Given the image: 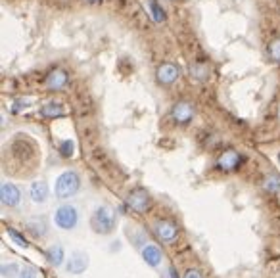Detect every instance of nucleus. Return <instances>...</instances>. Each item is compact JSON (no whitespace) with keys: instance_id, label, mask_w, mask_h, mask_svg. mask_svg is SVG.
Masks as SVG:
<instances>
[{"instance_id":"obj_1","label":"nucleus","mask_w":280,"mask_h":278,"mask_svg":"<svg viewBox=\"0 0 280 278\" xmlns=\"http://www.w3.org/2000/svg\"><path fill=\"white\" fill-rule=\"evenodd\" d=\"M81 188V179L75 171H63L56 181L54 192H56V198L60 200H69L73 198Z\"/></svg>"},{"instance_id":"obj_2","label":"nucleus","mask_w":280,"mask_h":278,"mask_svg":"<svg viewBox=\"0 0 280 278\" xmlns=\"http://www.w3.org/2000/svg\"><path fill=\"white\" fill-rule=\"evenodd\" d=\"M90 226L96 234H110L115 228V213L108 205H100L94 209L92 217H90Z\"/></svg>"},{"instance_id":"obj_3","label":"nucleus","mask_w":280,"mask_h":278,"mask_svg":"<svg viewBox=\"0 0 280 278\" xmlns=\"http://www.w3.org/2000/svg\"><path fill=\"white\" fill-rule=\"evenodd\" d=\"M54 223L61 230H73L77 226V223H79V211H77L75 205H71V203H63V205H60V207L56 209Z\"/></svg>"},{"instance_id":"obj_4","label":"nucleus","mask_w":280,"mask_h":278,"mask_svg":"<svg viewBox=\"0 0 280 278\" xmlns=\"http://www.w3.org/2000/svg\"><path fill=\"white\" fill-rule=\"evenodd\" d=\"M150 203H152V198H150V194L144 188H134V190H131L129 198H127V205L134 213H146L150 209Z\"/></svg>"},{"instance_id":"obj_5","label":"nucleus","mask_w":280,"mask_h":278,"mask_svg":"<svg viewBox=\"0 0 280 278\" xmlns=\"http://www.w3.org/2000/svg\"><path fill=\"white\" fill-rule=\"evenodd\" d=\"M194 113H196V110H194V106L190 104V102H177L175 106H173V110H171V117H173V121L177 123V125H188V123L194 119Z\"/></svg>"},{"instance_id":"obj_6","label":"nucleus","mask_w":280,"mask_h":278,"mask_svg":"<svg viewBox=\"0 0 280 278\" xmlns=\"http://www.w3.org/2000/svg\"><path fill=\"white\" fill-rule=\"evenodd\" d=\"M154 232L158 236L161 242L165 244H173L177 240V236H179V226L175 223H171V221H158L156 225H154Z\"/></svg>"},{"instance_id":"obj_7","label":"nucleus","mask_w":280,"mask_h":278,"mask_svg":"<svg viewBox=\"0 0 280 278\" xmlns=\"http://www.w3.org/2000/svg\"><path fill=\"white\" fill-rule=\"evenodd\" d=\"M242 161H244V157L240 156L238 152H234V150H227V152H223V154L219 156V159H217V167H219L221 171L230 173V171H236Z\"/></svg>"},{"instance_id":"obj_8","label":"nucleus","mask_w":280,"mask_h":278,"mask_svg":"<svg viewBox=\"0 0 280 278\" xmlns=\"http://www.w3.org/2000/svg\"><path fill=\"white\" fill-rule=\"evenodd\" d=\"M179 77H181V71L175 63H161L156 70V79L159 85H173Z\"/></svg>"},{"instance_id":"obj_9","label":"nucleus","mask_w":280,"mask_h":278,"mask_svg":"<svg viewBox=\"0 0 280 278\" xmlns=\"http://www.w3.org/2000/svg\"><path fill=\"white\" fill-rule=\"evenodd\" d=\"M0 200L4 205H8V207H16L21 200V192L16 184L12 183H2L0 186Z\"/></svg>"},{"instance_id":"obj_10","label":"nucleus","mask_w":280,"mask_h":278,"mask_svg":"<svg viewBox=\"0 0 280 278\" xmlns=\"http://www.w3.org/2000/svg\"><path fill=\"white\" fill-rule=\"evenodd\" d=\"M67 81H69V75H67V71L61 70V67H56L54 71H50L46 79H44V85L48 90H61V88L67 85Z\"/></svg>"},{"instance_id":"obj_11","label":"nucleus","mask_w":280,"mask_h":278,"mask_svg":"<svg viewBox=\"0 0 280 278\" xmlns=\"http://www.w3.org/2000/svg\"><path fill=\"white\" fill-rule=\"evenodd\" d=\"M88 267V257H87V253H83V252H73L69 255V261H67V272L69 274H81L83 270Z\"/></svg>"},{"instance_id":"obj_12","label":"nucleus","mask_w":280,"mask_h":278,"mask_svg":"<svg viewBox=\"0 0 280 278\" xmlns=\"http://www.w3.org/2000/svg\"><path fill=\"white\" fill-rule=\"evenodd\" d=\"M48 194H50V190H48V184L44 181H35L29 188V196L35 203H44L48 200Z\"/></svg>"},{"instance_id":"obj_13","label":"nucleus","mask_w":280,"mask_h":278,"mask_svg":"<svg viewBox=\"0 0 280 278\" xmlns=\"http://www.w3.org/2000/svg\"><path fill=\"white\" fill-rule=\"evenodd\" d=\"M142 259L146 261V265H150V267H158L159 263H161V250H159L158 246H146L144 250H142Z\"/></svg>"},{"instance_id":"obj_14","label":"nucleus","mask_w":280,"mask_h":278,"mask_svg":"<svg viewBox=\"0 0 280 278\" xmlns=\"http://www.w3.org/2000/svg\"><path fill=\"white\" fill-rule=\"evenodd\" d=\"M41 115L46 117V119H56V117L65 115V110H63V106L58 104V102H48V104H44L43 108H41Z\"/></svg>"},{"instance_id":"obj_15","label":"nucleus","mask_w":280,"mask_h":278,"mask_svg":"<svg viewBox=\"0 0 280 278\" xmlns=\"http://www.w3.org/2000/svg\"><path fill=\"white\" fill-rule=\"evenodd\" d=\"M46 259H48V263L54 265V267H60L61 263H63V259H65L63 248H61V246H52V248L46 252Z\"/></svg>"},{"instance_id":"obj_16","label":"nucleus","mask_w":280,"mask_h":278,"mask_svg":"<svg viewBox=\"0 0 280 278\" xmlns=\"http://www.w3.org/2000/svg\"><path fill=\"white\" fill-rule=\"evenodd\" d=\"M146 4H148L150 14H152L154 21H158V23H163V21L167 19V14H165V10H163L158 4V0H146Z\"/></svg>"},{"instance_id":"obj_17","label":"nucleus","mask_w":280,"mask_h":278,"mask_svg":"<svg viewBox=\"0 0 280 278\" xmlns=\"http://www.w3.org/2000/svg\"><path fill=\"white\" fill-rule=\"evenodd\" d=\"M192 75L196 81H205L207 75H209V65H207L205 61H198V63H194Z\"/></svg>"},{"instance_id":"obj_18","label":"nucleus","mask_w":280,"mask_h":278,"mask_svg":"<svg viewBox=\"0 0 280 278\" xmlns=\"http://www.w3.org/2000/svg\"><path fill=\"white\" fill-rule=\"evenodd\" d=\"M263 188L269 192V194H276L280 190V177L278 175H269L267 179H265V183H263Z\"/></svg>"},{"instance_id":"obj_19","label":"nucleus","mask_w":280,"mask_h":278,"mask_svg":"<svg viewBox=\"0 0 280 278\" xmlns=\"http://www.w3.org/2000/svg\"><path fill=\"white\" fill-rule=\"evenodd\" d=\"M267 52H269V58H271L272 61H280V39H274V41L269 44Z\"/></svg>"},{"instance_id":"obj_20","label":"nucleus","mask_w":280,"mask_h":278,"mask_svg":"<svg viewBox=\"0 0 280 278\" xmlns=\"http://www.w3.org/2000/svg\"><path fill=\"white\" fill-rule=\"evenodd\" d=\"M75 152V142L73 140H63L60 144V156L61 157H71Z\"/></svg>"},{"instance_id":"obj_21","label":"nucleus","mask_w":280,"mask_h":278,"mask_svg":"<svg viewBox=\"0 0 280 278\" xmlns=\"http://www.w3.org/2000/svg\"><path fill=\"white\" fill-rule=\"evenodd\" d=\"M8 234H10V238L14 240V242L18 244V246H21V248H27L29 244H27V240L23 238V234H19L18 230H14V228H8Z\"/></svg>"},{"instance_id":"obj_22","label":"nucleus","mask_w":280,"mask_h":278,"mask_svg":"<svg viewBox=\"0 0 280 278\" xmlns=\"http://www.w3.org/2000/svg\"><path fill=\"white\" fill-rule=\"evenodd\" d=\"M16 272H18V265H16V263H10V265H2V276H4V278L16 276Z\"/></svg>"},{"instance_id":"obj_23","label":"nucleus","mask_w":280,"mask_h":278,"mask_svg":"<svg viewBox=\"0 0 280 278\" xmlns=\"http://www.w3.org/2000/svg\"><path fill=\"white\" fill-rule=\"evenodd\" d=\"M29 106H31V100H21V98H19V100H16L14 106H12V112L19 113V112H23L25 108H29Z\"/></svg>"},{"instance_id":"obj_24","label":"nucleus","mask_w":280,"mask_h":278,"mask_svg":"<svg viewBox=\"0 0 280 278\" xmlns=\"http://www.w3.org/2000/svg\"><path fill=\"white\" fill-rule=\"evenodd\" d=\"M183 278H203V276H201V272L198 269H188L183 274Z\"/></svg>"},{"instance_id":"obj_25","label":"nucleus","mask_w":280,"mask_h":278,"mask_svg":"<svg viewBox=\"0 0 280 278\" xmlns=\"http://www.w3.org/2000/svg\"><path fill=\"white\" fill-rule=\"evenodd\" d=\"M19 278H37V274L33 269H23L19 272Z\"/></svg>"},{"instance_id":"obj_26","label":"nucleus","mask_w":280,"mask_h":278,"mask_svg":"<svg viewBox=\"0 0 280 278\" xmlns=\"http://www.w3.org/2000/svg\"><path fill=\"white\" fill-rule=\"evenodd\" d=\"M88 4H100V2H102V0H87Z\"/></svg>"},{"instance_id":"obj_27","label":"nucleus","mask_w":280,"mask_h":278,"mask_svg":"<svg viewBox=\"0 0 280 278\" xmlns=\"http://www.w3.org/2000/svg\"><path fill=\"white\" fill-rule=\"evenodd\" d=\"M171 278H179V276H177V272H175V269H171Z\"/></svg>"},{"instance_id":"obj_28","label":"nucleus","mask_w":280,"mask_h":278,"mask_svg":"<svg viewBox=\"0 0 280 278\" xmlns=\"http://www.w3.org/2000/svg\"><path fill=\"white\" fill-rule=\"evenodd\" d=\"M278 119H280V108H278Z\"/></svg>"}]
</instances>
